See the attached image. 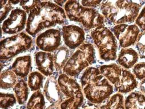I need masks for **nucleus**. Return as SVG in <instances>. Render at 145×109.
<instances>
[{"instance_id":"1","label":"nucleus","mask_w":145,"mask_h":109,"mask_svg":"<svg viewBox=\"0 0 145 109\" xmlns=\"http://www.w3.org/2000/svg\"><path fill=\"white\" fill-rule=\"evenodd\" d=\"M66 18L65 11L62 7L50 1H40L29 13L26 31L35 37L45 29L63 24Z\"/></svg>"},{"instance_id":"2","label":"nucleus","mask_w":145,"mask_h":109,"mask_svg":"<svg viewBox=\"0 0 145 109\" xmlns=\"http://www.w3.org/2000/svg\"><path fill=\"white\" fill-rule=\"evenodd\" d=\"M81 83L86 98L94 104H99L114 92V87L101 73L99 68H87L82 75Z\"/></svg>"},{"instance_id":"3","label":"nucleus","mask_w":145,"mask_h":109,"mask_svg":"<svg viewBox=\"0 0 145 109\" xmlns=\"http://www.w3.org/2000/svg\"><path fill=\"white\" fill-rule=\"evenodd\" d=\"M140 7L133 1H103L100 10L105 18L117 25L134 22Z\"/></svg>"},{"instance_id":"4","label":"nucleus","mask_w":145,"mask_h":109,"mask_svg":"<svg viewBox=\"0 0 145 109\" xmlns=\"http://www.w3.org/2000/svg\"><path fill=\"white\" fill-rule=\"evenodd\" d=\"M99 69L101 73L114 86V91L118 93L130 92L139 85L133 74L117 64L103 65Z\"/></svg>"},{"instance_id":"5","label":"nucleus","mask_w":145,"mask_h":109,"mask_svg":"<svg viewBox=\"0 0 145 109\" xmlns=\"http://www.w3.org/2000/svg\"><path fill=\"white\" fill-rule=\"evenodd\" d=\"M64 10L70 21L81 23L86 29H94L104 24V16L98 11L84 7L79 1H67Z\"/></svg>"},{"instance_id":"6","label":"nucleus","mask_w":145,"mask_h":109,"mask_svg":"<svg viewBox=\"0 0 145 109\" xmlns=\"http://www.w3.org/2000/svg\"><path fill=\"white\" fill-rule=\"evenodd\" d=\"M95 54V50L92 44H82L67 61L62 70L63 74L71 77L78 76L83 70L96 63Z\"/></svg>"},{"instance_id":"7","label":"nucleus","mask_w":145,"mask_h":109,"mask_svg":"<svg viewBox=\"0 0 145 109\" xmlns=\"http://www.w3.org/2000/svg\"><path fill=\"white\" fill-rule=\"evenodd\" d=\"M90 35L101 60L109 61L117 59V40L109 29L103 25H101L93 29Z\"/></svg>"},{"instance_id":"8","label":"nucleus","mask_w":145,"mask_h":109,"mask_svg":"<svg viewBox=\"0 0 145 109\" xmlns=\"http://www.w3.org/2000/svg\"><path fill=\"white\" fill-rule=\"evenodd\" d=\"M0 57L1 60H8L31 48L33 39L25 32L7 38L0 43Z\"/></svg>"},{"instance_id":"9","label":"nucleus","mask_w":145,"mask_h":109,"mask_svg":"<svg viewBox=\"0 0 145 109\" xmlns=\"http://www.w3.org/2000/svg\"><path fill=\"white\" fill-rule=\"evenodd\" d=\"M113 30L115 37L122 48H127L134 45L140 33V29L136 24L117 25L113 27Z\"/></svg>"},{"instance_id":"10","label":"nucleus","mask_w":145,"mask_h":109,"mask_svg":"<svg viewBox=\"0 0 145 109\" xmlns=\"http://www.w3.org/2000/svg\"><path fill=\"white\" fill-rule=\"evenodd\" d=\"M27 20V13L23 9L16 8L12 11L8 18L4 21L1 29L5 34H17L24 29Z\"/></svg>"},{"instance_id":"11","label":"nucleus","mask_w":145,"mask_h":109,"mask_svg":"<svg viewBox=\"0 0 145 109\" xmlns=\"http://www.w3.org/2000/svg\"><path fill=\"white\" fill-rule=\"evenodd\" d=\"M35 44L44 52H54L59 48L61 44V32L56 29H48L37 36Z\"/></svg>"},{"instance_id":"12","label":"nucleus","mask_w":145,"mask_h":109,"mask_svg":"<svg viewBox=\"0 0 145 109\" xmlns=\"http://www.w3.org/2000/svg\"><path fill=\"white\" fill-rule=\"evenodd\" d=\"M62 34L65 44L70 50L78 48L84 44L85 40L84 29L74 25L63 26L62 29Z\"/></svg>"},{"instance_id":"13","label":"nucleus","mask_w":145,"mask_h":109,"mask_svg":"<svg viewBox=\"0 0 145 109\" xmlns=\"http://www.w3.org/2000/svg\"><path fill=\"white\" fill-rule=\"evenodd\" d=\"M34 61L37 68L46 77H51L54 71V56L50 52L40 51L34 54Z\"/></svg>"},{"instance_id":"14","label":"nucleus","mask_w":145,"mask_h":109,"mask_svg":"<svg viewBox=\"0 0 145 109\" xmlns=\"http://www.w3.org/2000/svg\"><path fill=\"white\" fill-rule=\"evenodd\" d=\"M57 82L62 93L66 98L84 94L80 85L75 80L65 74H62L59 76Z\"/></svg>"},{"instance_id":"15","label":"nucleus","mask_w":145,"mask_h":109,"mask_svg":"<svg viewBox=\"0 0 145 109\" xmlns=\"http://www.w3.org/2000/svg\"><path fill=\"white\" fill-rule=\"evenodd\" d=\"M44 94L46 99L52 104L62 102L64 99L56 77H50L46 81L44 87Z\"/></svg>"},{"instance_id":"16","label":"nucleus","mask_w":145,"mask_h":109,"mask_svg":"<svg viewBox=\"0 0 145 109\" xmlns=\"http://www.w3.org/2000/svg\"><path fill=\"white\" fill-rule=\"evenodd\" d=\"M139 56L138 52L133 48H122L117 57V63L128 69L133 68L138 61Z\"/></svg>"},{"instance_id":"17","label":"nucleus","mask_w":145,"mask_h":109,"mask_svg":"<svg viewBox=\"0 0 145 109\" xmlns=\"http://www.w3.org/2000/svg\"><path fill=\"white\" fill-rule=\"evenodd\" d=\"M31 67V58L29 55L18 57L12 65V71L21 78H25L28 75Z\"/></svg>"},{"instance_id":"18","label":"nucleus","mask_w":145,"mask_h":109,"mask_svg":"<svg viewBox=\"0 0 145 109\" xmlns=\"http://www.w3.org/2000/svg\"><path fill=\"white\" fill-rule=\"evenodd\" d=\"M125 109H145V95L138 91L131 92L125 99Z\"/></svg>"},{"instance_id":"19","label":"nucleus","mask_w":145,"mask_h":109,"mask_svg":"<svg viewBox=\"0 0 145 109\" xmlns=\"http://www.w3.org/2000/svg\"><path fill=\"white\" fill-rule=\"evenodd\" d=\"M54 61L55 68L57 71L60 72L70 58V51L67 47L62 46L54 52Z\"/></svg>"},{"instance_id":"20","label":"nucleus","mask_w":145,"mask_h":109,"mask_svg":"<svg viewBox=\"0 0 145 109\" xmlns=\"http://www.w3.org/2000/svg\"><path fill=\"white\" fill-rule=\"evenodd\" d=\"M28 85L24 81H19L13 87L16 99L19 104L22 105L26 102L29 95Z\"/></svg>"},{"instance_id":"21","label":"nucleus","mask_w":145,"mask_h":109,"mask_svg":"<svg viewBox=\"0 0 145 109\" xmlns=\"http://www.w3.org/2000/svg\"><path fill=\"white\" fill-rule=\"evenodd\" d=\"M44 95L40 90L34 92L29 99L26 108L27 109H44L45 106Z\"/></svg>"},{"instance_id":"22","label":"nucleus","mask_w":145,"mask_h":109,"mask_svg":"<svg viewBox=\"0 0 145 109\" xmlns=\"http://www.w3.org/2000/svg\"><path fill=\"white\" fill-rule=\"evenodd\" d=\"M100 109H125L123 96L120 93L114 94L106 104L100 107Z\"/></svg>"},{"instance_id":"23","label":"nucleus","mask_w":145,"mask_h":109,"mask_svg":"<svg viewBox=\"0 0 145 109\" xmlns=\"http://www.w3.org/2000/svg\"><path fill=\"white\" fill-rule=\"evenodd\" d=\"M17 75L10 70H7L1 74V89L8 90L13 88L17 83Z\"/></svg>"},{"instance_id":"24","label":"nucleus","mask_w":145,"mask_h":109,"mask_svg":"<svg viewBox=\"0 0 145 109\" xmlns=\"http://www.w3.org/2000/svg\"><path fill=\"white\" fill-rule=\"evenodd\" d=\"M44 77L38 71L31 72L27 78V85L31 91L40 90L43 85Z\"/></svg>"},{"instance_id":"25","label":"nucleus","mask_w":145,"mask_h":109,"mask_svg":"<svg viewBox=\"0 0 145 109\" xmlns=\"http://www.w3.org/2000/svg\"><path fill=\"white\" fill-rule=\"evenodd\" d=\"M84 94H80L63 100L60 104V109H79L84 102Z\"/></svg>"},{"instance_id":"26","label":"nucleus","mask_w":145,"mask_h":109,"mask_svg":"<svg viewBox=\"0 0 145 109\" xmlns=\"http://www.w3.org/2000/svg\"><path fill=\"white\" fill-rule=\"evenodd\" d=\"M16 103V97L12 94L1 92V108L9 109Z\"/></svg>"},{"instance_id":"27","label":"nucleus","mask_w":145,"mask_h":109,"mask_svg":"<svg viewBox=\"0 0 145 109\" xmlns=\"http://www.w3.org/2000/svg\"><path fill=\"white\" fill-rule=\"evenodd\" d=\"M135 48L139 57L141 59H145V31L139 33L135 43Z\"/></svg>"},{"instance_id":"28","label":"nucleus","mask_w":145,"mask_h":109,"mask_svg":"<svg viewBox=\"0 0 145 109\" xmlns=\"http://www.w3.org/2000/svg\"><path fill=\"white\" fill-rule=\"evenodd\" d=\"M12 3L10 1H0V17H1V23L6 18L9 13L12 11ZM12 12V11H11Z\"/></svg>"},{"instance_id":"29","label":"nucleus","mask_w":145,"mask_h":109,"mask_svg":"<svg viewBox=\"0 0 145 109\" xmlns=\"http://www.w3.org/2000/svg\"><path fill=\"white\" fill-rule=\"evenodd\" d=\"M133 74L139 81H142L145 78V62L137 63L133 69Z\"/></svg>"},{"instance_id":"30","label":"nucleus","mask_w":145,"mask_h":109,"mask_svg":"<svg viewBox=\"0 0 145 109\" xmlns=\"http://www.w3.org/2000/svg\"><path fill=\"white\" fill-rule=\"evenodd\" d=\"M135 21V24L139 27L140 30L145 31V6L139 12Z\"/></svg>"},{"instance_id":"31","label":"nucleus","mask_w":145,"mask_h":109,"mask_svg":"<svg viewBox=\"0 0 145 109\" xmlns=\"http://www.w3.org/2000/svg\"><path fill=\"white\" fill-rule=\"evenodd\" d=\"M40 3V1H21L20 2V5L23 8V10L27 13H29L34 7Z\"/></svg>"},{"instance_id":"32","label":"nucleus","mask_w":145,"mask_h":109,"mask_svg":"<svg viewBox=\"0 0 145 109\" xmlns=\"http://www.w3.org/2000/svg\"><path fill=\"white\" fill-rule=\"evenodd\" d=\"M81 4L87 8H96L102 3L101 1H80Z\"/></svg>"},{"instance_id":"33","label":"nucleus","mask_w":145,"mask_h":109,"mask_svg":"<svg viewBox=\"0 0 145 109\" xmlns=\"http://www.w3.org/2000/svg\"><path fill=\"white\" fill-rule=\"evenodd\" d=\"M138 86H139V89L140 92L145 95V78L141 81Z\"/></svg>"},{"instance_id":"34","label":"nucleus","mask_w":145,"mask_h":109,"mask_svg":"<svg viewBox=\"0 0 145 109\" xmlns=\"http://www.w3.org/2000/svg\"><path fill=\"white\" fill-rule=\"evenodd\" d=\"M62 102H58L57 103L52 104L48 106L46 109H60V104Z\"/></svg>"},{"instance_id":"35","label":"nucleus","mask_w":145,"mask_h":109,"mask_svg":"<svg viewBox=\"0 0 145 109\" xmlns=\"http://www.w3.org/2000/svg\"><path fill=\"white\" fill-rule=\"evenodd\" d=\"M82 109H98V108L95 106L91 105V106H86L84 107Z\"/></svg>"}]
</instances>
